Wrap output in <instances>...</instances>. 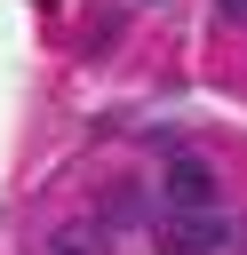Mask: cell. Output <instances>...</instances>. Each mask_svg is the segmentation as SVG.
<instances>
[{
  "label": "cell",
  "instance_id": "obj_1",
  "mask_svg": "<svg viewBox=\"0 0 247 255\" xmlns=\"http://www.w3.org/2000/svg\"><path fill=\"white\" fill-rule=\"evenodd\" d=\"M151 239L159 255H239V223L223 207H167Z\"/></svg>",
  "mask_w": 247,
  "mask_h": 255
},
{
  "label": "cell",
  "instance_id": "obj_2",
  "mask_svg": "<svg viewBox=\"0 0 247 255\" xmlns=\"http://www.w3.org/2000/svg\"><path fill=\"white\" fill-rule=\"evenodd\" d=\"M159 191H167V207H215V199H223L215 167H207V159H191V151H175V159H167Z\"/></svg>",
  "mask_w": 247,
  "mask_h": 255
},
{
  "label": "cell",
  "instance_id": "obj_3",
  "mask_svg": "<svg viewBox=\"0 0 247 255\" xmlns=\"http://www.w3.org/2000/svg\"><path fill=\"white\" fill-rule=\"evenodd\" d=\"M48 255H112V231H104V215H96V223H64V231L48 239Z\"/></svg>",
  "mask_w": 247,
  "mask_h": 255
},
{
  "label": "cell",
  "instance_id": "obj_4",
  "mask_svg": "<svg viewBox=\"0 0 247 255\" xmlns=\"http://www.w3.org/2000/svg\"><path fill=\"white\" fill-rule=\"evenodd\" d=\"M215 8H223V16H231V24H247V0H215Z\"/></svg>",
  "mask_w": 247,
  "mask_h": 255
}]
</instances>
